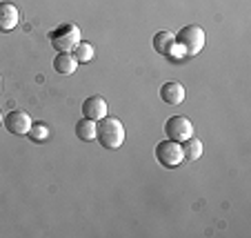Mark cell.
<instances>
[{
    "mask_svg": "<svg viewBox=\"0 0 251 238\" xmlns=\"http://www.w3.org/2000/svg\"><path fill=\"white\" fill-rule=\"evenodd\" d=\"M125 136H127V132H125V125L120 123V118H116V116H104V118H100L98 123H96V138H98V143L102 145L104 149H118L120 145L125 143Z\"/></svg>",
    "mask_w": 251,
    "mask_h": 238,
    "instance_id": "6da1fadb",
    "label": "cell"
},
{
    "mask_svg": "<svg viewBox=\"0 0 251 238\" xmlns=\"http://www.w3.org/2000/svg\"><path fill=\"white\" fill-rule=\"evenodd\" d=\"M176 45H180L185 56H198L204 47V31L198 25H187L174 36Z\"/></svg>",
    "mask_w": 251,
    "mask_h": 238,
    "instance_id": "7a4b0ae2",
    "label": "cell"
},
{
    "mask_svg": "<svg viewBox=\"0 0 251 238\" xmlns=\"http://www.w3.org/2000/svg\"><path fill=\"white\" fill-rule=\"evenodd\" d=\"M49 40H51L53 49H56L58 53H69L80 43V29H78V25H71V23L60 25L58 29H53V31L49 33Z\"/></svg>",
    "mask_w": 251,
    "mask_h": 238,
    "instance_id": "3957f363",
    "label": "cell"
},
{
    "mask_svg": "<svg viewBox=\"0 0 251 238\" xmlns=\"http://www.w3.org/2000/svg\"><path fill=\"white\" fill-rule=\"evenodd\" d=\"M156 160L160 162L162 167H169V169L178 167L182 160H185L180 143H176V140H169V138L160 140V143L156 145Z\"/></svg>",
    "mask_w": 251,
    "mask_h": 238,
    "instance_id": "277c9868",
    "label": "cell"
},
{
    "mask_svg": "<svg viewBox=\"0 0 251 238\" xmlns=\"http://www.w3.org/2000/svg\"><path fill=\"white\" fill-rule=\"evenodd\" d=\"M165 133L169 140L182 143V140L194 136V125H191V120L187 116H171L165 123Z\"/></svg>",
    "mask_w": 251,
    "mask_h": 238,
    "instance_id": "5b68a950",
    "label": "cell"
},
{
    "mask_svg": "<svg viewBox=\"0 0 251 238\" xmlns=\"http://www.w3.org/2000/svg\"><path fill=\"white\" fill-rule=\"evenodd\" d=\"M2 123H5V129L9 133H14V136H27V132L31 129V116L27 114V111L23 109H14L9 111V114L2 118Z\"/></svg>",
    "mask_w": 251,
    "mask_h": 238,
    "instance_id": "8992f818",
    "label": "cell"
},
{
    "mask_svg": "<svg viewBox=\"0 0 251 238\" xmlns=\"http://www.w3.org/2000/svg\"><path fill=\"white\" fill-rule=\"evenodd\" d=\"M82 114H85V118L98 123L100 118H104V116L109 114V105H107V100L102 96H89L82 103Z\"/></svg>",
    "mask_w": 251,
    "mask_h": 238,
    "instance_id": "52a82bcc",
    "label": "cell"
},
{
    "mask_svg": "<svg viewBox=\"0 0 251 238\" xmlns=\"http://www.w3.org/2000/svg\"><path fill=\"white\" fill-rule=\"evenodd\" d=\"M20 23V11L11 2H0V31H11Z\"/></svg>",
    "mask_w": 251,
    "mask_h": 238,
    "instance_id": "ba28073f",
    "label": "cell"
},
{
    "mask_svg": "<svg viewBox=\"0 0 251 238\" xmlns=\"http://www.w3.org/2000/svg\"><path fill=\"white\" fill-rule=\"evenodd\" d=\"M160 98L171 107L180 105L182 100H185V87H182L180 82H165V85L160 87Z\"/></svg>",
    "mask_w": 251,
    "mask_h": 238,
    "instance_id": "9c48e42d",
    "label": "cell"
},
{
    "mask_svg": "<svg viewBox=\"0 0 251 238\" xmlns=\"http://www.w3.org/2000/svg\"><path fill=\"white\" fill-rule=\"evenodd\" d=\"M153 49H156L158 53H162V56H171V53H174V49H176L174 33L158 31L156 36H153Z\"/></svg>",
    "mask_w": 251,
    "mask_h": 238,
    "instance_id": "30bf717a",
    "label": "cell"
},
{
    "mask_svg": "<svg viewBox=\"0 0 251 238\" xmlns=\"http://www.w3.org/2000/svg\"><path fill=\"white\" fill-rule=\"evenodd\" d=\"M76 67H78V60L71 53H58L53 58V69L58 74H62V76H71V74L76 72Z\"/></svg>",
    "mask_w": 251,
    "mask_h": 238,
    "instance_id": "8fae6325",
    "label": "cell"
},
{
    "mask_svg": "<svg viewBox=\"0 0 251 238\" xmlns=\"http://www.w3.org/2000/svg\"><path fill=\"white\" fill-rule=\"evenodd\" d=\"M76 136L78 140H85V143H91L96 138V120L82 118L76 123Z\"/></svg>",
    "mask_w": 251,
    "mask_h": 238,
    "instance_id": "7c38bea8",
    "label": "cell"
},
{
    "mask_svg": "<svg viewBox=\"0 0 251 238\" xmlns=\"http://www.w3.org/2000/svg\"><path fill=\"white\" fill-rule=\"evenodd\" d=\"M182 156H185V160H198L200 156H202V143H200L198 138H187L182 140Z\"/></svg>",
    "mask_w": 251,
    "mask_h": 238,
    "instance_id": "4fadbf2b",
    "label": "cell"
},
{
    "mask_svg": "<svg viewBox=\"0 0 251 238\" xmlns=\"http://www.w3.org/2000/svg\"><path fill=\"white\" fill-rule=\"evenodd\" d=\"M27 136L33 140V143H43V140L49 138V127L43 125V123H33L31 129L27 132Z\"/></svg>",
    "mask_w": 251,
    "mask_h": 238,
    "instance_id": "5bb4252c",
    "label": "cell"
},
{
    "mask_svg": "<svg viewBox=\"0 0 251 238\" xmlns=\"http://www.w3.org/2000/svg\"><path fill=\"white\" fill-rule=\"evenodd\" d=\"M74 58H76L78 62H89L91 58H94V47H91L89 43H78L76 47H74Z\"/></svg>",
    "mask_w": 251,
    "mask_h": 238,
    "instance_id": "9a60e30c",
    "label": "cell"
},
{
    "mask_svg": "<svg viewBox=\"0 0 251 238\" xmlns=\"http://www.w3.org/2000/svg\"><path fill=\"white\" fill-rule=\"evenodd\" d=\"M0 125H2V111H0Z\"/></svg>",
    "mask_w": 251,
    "mask_h": 238,
    "instance_id": "2e32d148",
    "label": "cell"
},
{
    "mask_svg": "<svg viewBox=\"0 0 251 238\" xmlns=\"http://www.w3.org/2000/svg\"><path fill=\"white\" fill-rule=\"evenodd\" d=\"M0 87H2V80H0Z\"/></svg>",
    "mask_w": 251,
    "mask_h": 238,
    "instance_id": "e0dca14e",
    "label": "cell"
}]
</instances>
